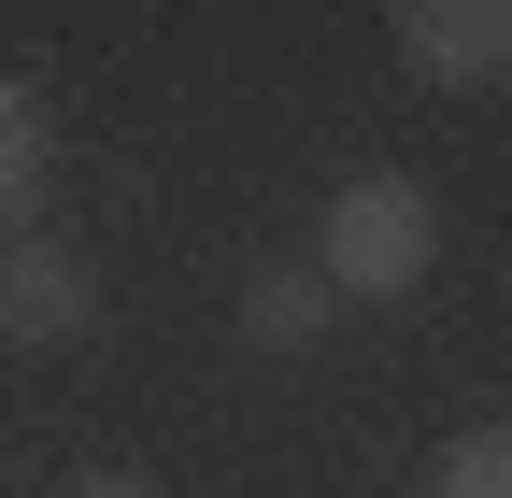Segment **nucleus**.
Instances as JSON below:
<instances>
[{
  "label": "nucleus",
  "mask_w": 512,
  "mask_h": 498,
  "mask_svg": "<svg viewBox=\"0 0 512 498\" xmlns=\"http://www.w3.org/2000/svg\"><path fill=\"white\" fill-rule=\"evenodd\" d=\"M427 271H441V200L413 171H342L313 214V285L384 314V299H427Z\"/></svg>",
  "instance_id": "nucleus-1"
},
{
  "label": "nucleus",
  "mask_w": 512,
  "mask_h": 498,
  "mask_svg": "<svg viewBox=\"0 0 512 498\" xmlns=\"http://www.w3.org/2000/svg\"><path fill=\"white\" fill-rule=\"evenodd\" d=\"M86 328H100V271L72 257V242L15 228L0 242V342H86Z\"/></svg>",
  "instance_id": "nucleus-2"
},
{
  "label": "nucleus",
  "mask_w": 512,
  "mask_h": 498,
  "mask_svg": "<svg viewBox=\"0 0 512 498\" xmlns=\"http://www.w3.org/2000/svg\"><path fill=\"white\" fill-rule=\"evenodd\" d=\"M399 57L427 86H498L512 72V0H399Z\"/></svg>",
  "instance_id": "nucleus-3"
},
{
  "label": "nucleus",
  "mask_w": 512,
  "mask_h": 498,
  "mask_svg": "<svg viewBox=\"0 0 512 498\" xmlns=\"http://www.w3.org/2000/svg\"><path fill=\"white\" fill-rule=\"evenodd\" d=\"M328 314H342V299L313 285V257L242 271V342H256V356H313V342H328Z\"/></svg>",
  "instance_id": "nucleus-4"
},
{
  "label": "nucleus",
  "mask_w": 512,
  "mask_h": 498,
  "mask_svg": "<svg viewBox=\"0 0 512 498\" xmlns=\"http://www.w3.org/2000/svg\"><path fill=\"white\" fill-rule=\"evenodd\" d=\"M43 171H57V100H43L29 72H0V242L29 228V200H43Z\"/></svg>",
  "instance_id": "nucleus-5"
},
{
  "label": "nucleus",
  "mask_w": 512,
  "mask_h": 498,
  "mask_svg": "<svg viewBox=\"0 0 512 498\" xmlns=\"http://www.w3.org/2000/svg\"><path fill=\"white\" fill-rule=\"evenodd\" d=\"M427 498H512V427H470V442H441Z\"/></svg>",
  "instance_id": "nucleus-6"
},
{
  "label": "nucleus",
  "mask_w": 512,
  "mask_h": 498,
  "mask_svg": "<svg viewBox=\"0 0 512 498\" xmlns=\"http://www.w3.org/2000/svg\"><path fill=\"white\" fill-rule=\"evenodd\" d=\"M57 498H157V470H72Z\"/></svg>",
  "instance_id": "nucleus-7"
}]
</instances>
